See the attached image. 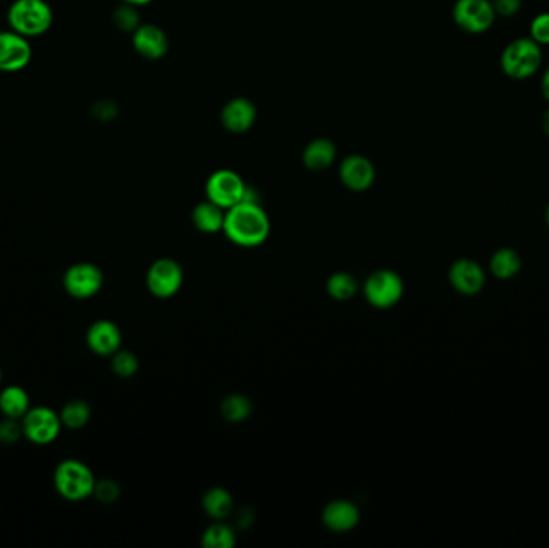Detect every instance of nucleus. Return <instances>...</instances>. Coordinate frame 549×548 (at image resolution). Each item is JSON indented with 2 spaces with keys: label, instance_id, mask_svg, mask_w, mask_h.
Returning a JSON list of instances; mask_svg holds the SVG:
<instances>
[{
  "label": "nucleus",
  "instance_id": "e433bc0d",
  "mask_svg": "<svg viewBox=\"0 0 549 548\" xmlns=\"http://www.w3.org/2000/svg\"><path fill=\"white\" fill-rule=\"evenodd\" d=\"M0 379H2V370H0Z\"/></svg>",
  "mask_w": 549,
  "mask_h": 548
},
{
  "label": "nucleus",
  "instance_id": "4468645a",
  "mask_svg": "<svg viewBox=\"0 0 549 548\" xmlns=\"http://www.w3.org/2000/svg\"><path fill=\"white\" fill-rule=\"evenodd\" d=\"M321 523L333 533H349L360 523V509L345 499H336L321 511Z\"/></svg>",
  "mask_w": 549,
  "mask_h": 548
},
{
  "label": "nucleus",
  "instance_id": "2eb2a0df",
  "mask_svg": "<svg viewBox=\"0 0 549 548\" xmlns=\"http://www.w3.org/2000/svg\"><path fill=\"white\" fill-rule=\"evenodd\" d=\"M121 330L111 320H99L87 332V346L93 354L113 355L121 349Z\"/></svg>",
  "mask_w": 549,
  "mask_h": 548
},
{
  "label": "nucleus",
  "instance_id": "b1692460",
  "mask_svg": "<svg viewBox=\"0 0 549 548\" xmlns=\"http://www.w3.org/2000/svg\"><path fill=\"white\" fill-rule=\"evenodd\" d=\"M221 413L230 423H241L252 413V401L244 394H229L222 401Z\"/></svg>",
  "mask_w": 549,
  "mask_h": 548
},
{
  "label": "nucleus",
  "instance_id": "4be33fe9",
  "mask_svg": "<svg viewBox=\"0 0 549 548\" xmlns=\"http://www.w3.org/2000/svg\"><path fill=\"white\" fill-rule=\"evenodd\" d=\"M30 409V394L22 387H8L0 393V412L7 418H23Z\"/></svg>",
  "mask_w": 549,
  "mask_h": 548
},
{
  "label": "nucleus",
  "instance_id": "2f4dec72",
  "mask_svg": "<svg viewBox=\"0 0 549 548\" xmlns=\"http://www.w3.org/2000/svg\"><path fill=\"white\" fill-rule=\"evenodd\" d=\"M495 13L501 16H514L520 8V0H493Z\"/></svg>",
  "mask_w": 549,
  "mask_h": 548
},
{
  "label": "nucleus",
  "instance_id": "bb28decb",
  "mask_svg": "<svg viewBox=\"0 0 549 548\" xmlns=\"http://www.w3.org/2000/svg\"><path fill=\"white\" fill-rule=\"evenodd\" d=\"M138 367H140V363H138L137 355L134 352L119 349L118 352L113 354V371L118 377L130 378L137 373Z\"/></svg>",
  "mask_w": 549,
  "mask_h": 548
},
{
  "label": "nucleus",
  "instance_id": "72a5a7b5",
  "mask_svg": "<svg viewBox=\"0 0 549 548\" xmlns=\"http://www.w3.org/2000/svg\"><path fill=\"white\" fill-rule=\"evenodd\" d=\"M124 2H126V4H130V5H135V7H137V5H145V4H148V2H152V0H124Z\"/></svg>",
  "mask_w": 549,
  "mask_h": 548
},
{
  "label": "nucleus",
  "instance_id": "7ed1b4c3",
  "mask_svg": "<svg viewBox=\"0 0 549 548\" xmlns=\"http://www.w3.org/2000/svg\"><path fill=\"white\" fill-rule=\"evenodd\" d=\"M55 487L69 502H81L93 495L95 476L87 465L76 458L63 460L55 470Z\"/></svg>",
  "mask_w": 549,
  "mask_h": 548
},
{
  "label": "nucleus",
  "instance_id": "dca6fc26",
  "mask_svg": "<svg viewBox=\"0 0 549 548\" xmlns=\"http://www.w3.org/2000/svg\"><path fill=\"white\" fill-rule=\"evenodd\" d=\"M134 48L148 60H160L168 54L169 39L166 32L154 24H140L134 31Z\"/></svg>",
  "mask_w": 549,
  "mask_h": 548
},
{
  "label": "nucleus",
  "instance_id": "c756f323",
  "mask_svg": "<svg viewBox=\"0 0 549 548\" xmlns=\"http://www.w3.org/2000/svg\"><path fill=\"white\" fill-rule=\"evenodd\" d=\"M23 434V425L16 422V418H7L0 422V442L2 444H15Z\"/></svg>",
  "mask_w": 549,
  "mask_h": 548
},
{
  "label": "nucleus",
  "instance_id": "aec40b11",
  "mask_svg": "<svg viewBox=\"0 0 549 548\" xmlns=\"http://www.w3.org/2000/svg\"><path fill=\"white\" fill-rule=\"evenodd\" d=\"M522 269V257L512 248H500L490 257V272L498 280H511Z\"/></svg>",
  "mask_w": 549,
  "mask_h": 548
},
{
  "label": "nucleus",
  "instance_id": "f3484780",
  "mask_svg": "<svg viewBox=\"0 0 549 548\" xmlns=\"http://www.w3.org/2000/svg\"><path fill=\"white\" fill-rule=\"evenodd\" d=\"M221 117L222 124L227 131L231 132V134H244V132L249 131L256 123L257 111H256V107L251 100L240 97V99L230 100L223 107Z\"/></svg>",
  "mask_w": 549,
  "mask_h": 548
},
{
  "label": "nucleus",
  "instance_id": "c9c22d12",
  "mask_svg": "<svg viewBox=\"0 0 549 548\" xmlns=\"http://www.w3.org/2000/svg\"><path fill=\"white\" fill-rule=\"evenodd\" d=\"M546 222H548V225H549V204H548V208H546Z\"/></svg>",
  "mask_w": 549,
  "mask_h": 548
},
{
  "label": "nucleus",
  "instance_id": "1a4fd4ad",
  "mask_svg": "<svg viewBox=\"0 0 549 548\" xmlns=\"http://www.w3.org/2000/svg\"><path fill=\"white\" fill-rule=\"evenodd\" d=\"M495 8L490 0H458L453 8L455 23L471 34L487 31L495 20Z\"/></svg>",
  "mask_w": 549,
  "mask_h": 548
},
{
  "label": "nucleus",
  "instance_id": "423d86ee",
  "mask_svg": "<svg viewBox=\"0 0 549 548\" xmlns=\"http://www.w3.org/2000/svg\"><path fill=\"white\" fill-rule=\"evenodd\" d=\"M183 285V269L176 259L162 257L150 265L146 274V286L150 293L160 300L176 296Z\"/></svg>",
  "mask_w": 549,
  "mask_h": 548
},
{
  "label": "nucleus",
  "instance_id": "f704fd0d",
  "mask_svg": "<svg viewBox=\"0 0 549 548\" xmlns=\"http://www.w3.org/2000/svg\"><path fill=\"white\" fill-rule=\"evenodd\" d=\"M543 129L549 135V109L545 113V117H543Z\"/></svg>",
  "mask_w": 549,
  "mask_h": 548
},
{
  "label": "nucleus",
  "instance_id": "cd10ccee",
  "mask_svg": "<svg viewBox=\"0 0 549 548\" xmlns=\"http://www.w3.org/2000/svg\"><path fill=\"white\" fill-rule=\"evenodd\" d=\"M115 23L121 31L134 32L140 26V18H138L135 5L126 4L118 8L115 12Z\"/></svg>",
  "mask_w": 549,
  "mask_h": 548
},
{
  "label": "nucleus",
  "instance_id": "20e7f679",
  "mask_svg": "<svg viewBox=\"0 0 549 548\" xmlns=\"http://www.w3.org/2000/svg\"><path fill=\"white\" fill-rule=\"evenodd\" d=\"M542 65V48L532 38L512 40L501 54V68L512 79L530 78Z\"/></svg>",
  "mask_w": 549,
  "mask_h": 548
},
{
  "label": "nucleus",
  "instance_id": "5701e85b",
  "mask_svg": "<svg viewBox=\"0 0 549 548\" xmlns=\"http://www.w3.org/2000/svg\"><path fill=\"white\" fill-rule=\"evenodd\" d=\"M327 291L336 301H349L359 291V282L349 272H336L327 282Z\"/></svg>",
  "mask_w": 549,
  "mask_h": 548
},
{
  "label": "nucleus",
  "instance_id": "393cba45",
  "mask_svg": "<svg viewBox=\"0 0 549 548\" xmlns=\"http://www.w3.org/2000/svg\"><path fill=\"white\" fill-rule=\"evenodd\" d=\"M91 405L84 401H71L61 410V423L69 430H81L91 420Z\"/></svg>",
  "mask_w": 549,
  "mask_h": 548
},
{
  "label": "nucleus",
  "instance_id": "473e14b6",
  "mask_svg": "<svg viewBox=\"0 0 549 548\" xmlns=\"http://www.w3.org/2000/svg\"><path fill=\"white\" fill-rule=\"evenodd\" d=\"M542 91L543 95H545L546 100L549 101V68L546 70V73H545V76H543Z\"/></svg>",
  "mask_w": 549,
  "mask_h": 548
},
{
  "label": "nucleus",
  "instance_id": "412c9836",
  "mask_svg": "<svg viewBox=\"0 0 549 548\" xmlns=\"http://www.w3.org/2000/svg\"><path fill=\"white\" fill-rule=\"evenodd\" d=\"M203 509L206 511L207 517L213 519H217V521L225 519L235 509L233 495L223 487H213L203 497Z\"/></svg>",
  "mask_w": 549,
  "mask_h": 548
},
{
  "label": "nucleus",
  "instance_id": "9d476101",
  "mask_svg": "<svg viewBox=\"0 0 549 548\" xmlns=\"http://www.w3.org/2000/svg\"><path fill=\"white\" fill-rule=\"evenodd\" d=\"M105 282V275L99 265L92 263H77L71 265L65 277V290L77 300H87L99 293Z\"/></svg>",
  "mask_w": 549,
  "mask_h": 548
},
{
  "label": "nucleus",
  "instance_id": "9b49d317",
  "mask_svg": "<svg viewBox=\"0 0 549 548\" xmlns=\"http://www.w3.org/2000/svg\"><path fill=\"white\" fill-rule=\"evenodd\" d=\"M32 47L28 38L10 30L0 32V71L18 73L30 65Z\"/></svg>",
  "mask_w": 549,
  "mask_h": 548
},
{
  "label": "nucleus",
  "instance_id": "ddd939ff",
  "mask_svg": "<svg viewBox=\"0 0 549 548\" xmlns=\"http://www.w3.org/2000/svg\"><path fill=\"white\" fill-rule=\"evenodd\" d=\"M339 178L352 192H365L373 186L376 170L373 162L362 155L347 156L339 168Z\"/></svg>",
  "mask_w": 549,
  "mask_h": 548
},
{
  "label": "nucleus",
  "instance_id": "f8f14e48",
  "mask_svg": "<svg viewBox=\"0 0 549 548\" xmlns=\"http://www.w3.org/2000/svg\"><path fill=\"white\" fill-rule=\"evenodd\" d=\"M449 282L458 293L463 296H474L481 293L485 286V271L477 261L463 257L451 264Z\"/></svg>",
  "mask_w": 549,
  "mask_h": 548
},
{
  "label": "nucleus",
  "instance_id": "6e6552de",
  "mask_svg": "<svg viewBox=\"0 0 549 548\" xmlns=\"http://www.w3.org/2000/svg\"><path fill=\"white\" fill-rule=\"evenodd\" d=\"M246 188L248 187L237 172L229 170H217L207 178V200L227 211L244 200Z\"/></svg>",
  "mask_w": 549,
  "mask_h": 548
},
{
  "label": "nucleus",
  "instance_id": "a878e982",
  "mask_svg": "<svg viewBox=\"0 0 549 548\" xmlns=\"http://www.w3.org/2000/svg\"><path fill=\"white\" fill-rule=\"evenodd\" d=\"M201 544L205 548H233L237 544V535L233 533V529L230 526L223 523H215L207 527Z\"/></svg>",
  "mask_w": 549,
  "mask_h": 548
},
{
  "label": "nucleus",
  "instance_id": "7c9ffc66",
  "mask_svg": "<svg viewBox=\"0 0 549 548\" xmlns=\"http://www.w3.org/2000/svg\"><path fill=\"white\" fill-rule=\"evenodd\" d=\"M530 31H532V39L536 44H549V13H542V15L536 16L532 26H530Z\"/></svg>",
  "mask_w": 549,
  "mask_h": 548
},
{
  "label": "nucleus",
  "instance_id": "0eeeda50",
  "mask_svg": "<svg viewBox=\"0 0 549 548\" xmlns=\"http://www.w3.org/2000/svg\"><path fill=\"white\" fill-rule=\"evenodd\" d=\"M23 434L36 446L52 444L61 431V418L48 407H34L23 417Z\"/></svg>",
  "mask_w": 549,
  "mask_h": 548
},
{
  "label": "nucleus",
  "instance_id": "c85d7f7f",
  "mask_svg": "<svg viewBox=\"0 0 549 548\" xmlns=\"http://www.w3.org/2000/svg\"><path fill=\"white\" fill-rule=\"evenodd\" d=\"M121 494L119 484L113 479H101L95 483L93 495L99 499L100 502L111 503L118 500V497Z\"/></svg>",
  "mask_w": 549,
  "mask_h": 548
},
{
  "label": "nucleus",
  "instance_id": "a211bd4d",
  "mask_svg": "<svg viewBox=\"0 0 549 548\" xmlns=\"http://www.w3.org/2000/svg\"><path fill=\"white\" fill-rule=\"evenodd\" d=\"M191 221L199 232H221L223 231V222H225V209L217 206L213 201H203L193 209Z\"/></svg>",
  "mask_w": 549,
  "mask_h": 548
},
{
  "label": "nucleus",
  "instance_id": "f257e3e1",
  "mask_svg": "<svg viewBox=\"0 0 549 548\" xmlns=\"http://www.w3.org/2000/svg\"><path fill=\"white\" fill-rule=\"evenodd\" d=\"M223 233L238 247H260L270 235L267 213L259 203L241 201L225 211Z\"/></svg>",
  "mask_w": 549,
  "mask_h": 548
},
{
  "label": "nucleus",
  "instance_id": "f03ea898",
  "mask_svg": "<svg viewBox=\"0 0 549 548\" xmlns=\"http://www.w3.org/2000/svg\"><path fill=\"white\" fill-rule=\"evenodd\" d=\"M10 30L24 38L46 34L54 23V10L46 0H15L7 13Z\"/></svg>",
  "mask_w": 549,
  "mask_h": 548
},
{
  "label": "nucleus",
  "instance_id": "39448f33",
  "mask_svg": "<svg viewBox=\"0 0 549 548\" xmlns=\"http://www.w3.org/2000/svg\"><path fill=\"white\" fill-rule=\"evenodd\" d=\"M363 293L376 309H390L404 298V278L390 269L373 272L366 278Z\"/></svg>",
  "mask_w": 549,
  "mask_h": 548
},
{
  "label": "nucleus",
  "instance_id": "6ab92c4d",
  "mask_svg": "<svg viewBox=\"0 0 549 548\" xmlns=\"http://www.w3.org/2000/svg\"><path fill=\"white\" fill-rule=\"evenodd\" d=\"M335 144L328 139H315L305 147L302 161L307 170H328L335 162Z\"/></svg>",
  "mask_w": 549,
  "mask_h": 548
}]
</instances>
